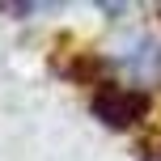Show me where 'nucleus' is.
Returning <instances> with one entry per match:
<instances>
[{
    "mask_svg": "<svg viewBox=\"0 0 161 161\" xmlns=\"http://www.w3.org/2000/svg\"><path fill=\"white\" fill-rule=\"evenodd\" d=\"M93 114L110 127H131L148 114V93L127 85H97L93 89Z\"/></svg>",
    "mask_w": 161,
    "mask_h": 161,
    "instance_id": "1",
    "label": "nucleus"
}]
</instances>
